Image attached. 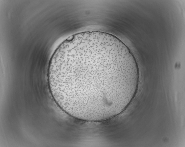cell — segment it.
Instances as JSON below:
<instances>
[{
    "mask_svg": "<svg viewBox=\"0 0 185 147\" xmlns=\"http://www.w3.org/2000/svg\"><path fill=\"white\" fill-rule=\"evenodd\" d=\"M138 63L131 50L104 37H82L53 59L49 74L52 96L77 116L98 119L116 113L134 98L139 83Z\"/></svg>",
    "mask_w": 185,
    "mask_h": 147,
    "instance_id": "obj_1",
    "label": "cell"
}]
</instances>
